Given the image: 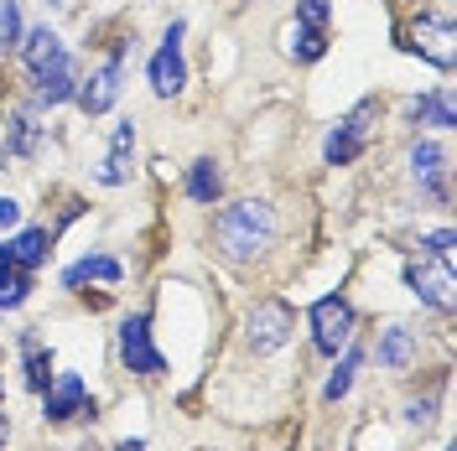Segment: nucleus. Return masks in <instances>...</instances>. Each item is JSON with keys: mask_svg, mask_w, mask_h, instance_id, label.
Listing matches in <instances>:
<instances>
[{"mask_svg": "<svg viewBox=\"0 0 457 451\" xmlns=\"http://www.w3.org/2000/svg\"><path fill=\"white\" fill-rule=\"evenodd\" d=\"M281 234V218L265 198H245V202H228L213 213V250L224 254L228 265H255L265 259V250L276 244Z\"/></svg>", "mask_w": 457, "mask_h": 451, "instance_id": "1", "label": "nucleus"}, {"mask_svg": "<svg viewBox=\"0 0 457 451\" xmlns=\"http://www.w3.org/2000/svg\"><path fill=\"white\" fill-rule=\"evenodd\" d=\"M379 119H385V104H379V99H359V104L328 130V141H322V161H328V167H353V161L370 151L374 125H379Z\"/></svg>", "mask_w": 457, "mask_h": 451, "instance_id": "2", "label": "nucleus"}, {"mask_svg": "<svg viewBox=\"0 0 457 451\" xmlns=\"http://www.w3.org/2000/svg\"><path fill=\"white\" fill-rule=\"evenodd\" d=\"M296 332V311L286 307L281 296H270V301H255V311L245 316V348L255 353V358H270V353H281L286 342Z\"/></svg>", "mask_w": 457, "mask_h": 451, "instance_id": "3", "label": "nucleus"}, {"mask_svg": "<svg viewBox=\"0 0 457 451\" xmlns=\"http://www.w3.org/2000/svg\"><path fill=\"white\" fill-rule=\"evenodd\" d=\"M307 322H312V348L322 358H338L343 348L353 342V327H359L348 296H317L312 311H307Z\"/></svg>", "mask_w": 457, "mask_h": 451, "instance_id": "4", "label": "nucleus"}, {"mask_svg": "<svg viewBox=\"0 0 457 451\" xmlns=\"http://www.w3.org/2000/svg\"><path fill=\"white\" fill-rule=\"evenodd\" d=\"M125 57H130V37L125 42H114V53L88 73L84 84H79V110L84 114H110L114 110V99H120V88H125Z\"/></svg>", "mask_w": 457, "mask_h": 451, "instance_id": "5", "label": "nucleus"}, {"mask_svg": "<svg viewBox=\"0 0 457 451\" xmlns=\"http://www.w3.org/2000/svg\"><path fill=\"white\" fill-rule=\"evenodd\" d=\"M182 21H171L162 31V47L151 53L145 62V78H151V94L156 99H182V88H187V57H182Z\"/></svg>", "mask_w": 457, "mask_h": 451, "instance_id": "6", "label": "nucleus"}, {"mask_svg": "<svg viewBox=\"0 0 457 451\" xmlns=\"http://www.w3.org/2000/svg\"><path fill=\"white\" fill-rule=\"evenodd\" d=\"M114 348H120V364L130 368L136 379H162V373H167V358H162L156 342H151V316H145V311H136V316L120 322Z\"/></svg>", "mask_w": 457, "mask_h": 451, "instance_id": "7", "label": "nucleus"}, {"mask_svg": "<svg viewBox=\"0 0 457 451\" xmlns=\"http://www.w3.org/2000/svg\"><path fill=\"white\" fill-rule=\"evenodd\" d=\"M405 285L421 307H436V311H453V259H436V254H416L405 259Z\"/></svg>", "mask_w": 457, "mask_h": 451, "instance_id": "8", "label": "nucleus"}, {"mask_svg": "<svg viewBox=\"0 0 457 451\" xmlns=\"http://www.w3.org/2000/svg\"><path fill=\"white\" fill-rule=\"evenodd\" d=\"M88 415L94 421V399H88V384L79 373H53V384L42 390V421L47 425H68Z\"/></svg>", "mask_w": 457, "mask_h": 451, "instance_id": "9", "label": "nucleus"}, {"mask_svg": "<svg viewBox=\"0 0 457 451\" xmlns=\"http://www.w3.org/2000/svg\"><path fill=\"white\" fill-rule=\"evenodd\" d=\"M31 84H37V94H31L37 110H57V104H68V99L79 94V62H73V53L62 47L47 68L31 73Z\"/></svg>", "mask_w": 457, "mask_h": 451, "instance_id": "10", "label": "nucleus"}, {"mask_svg": "<svg viewBox=\"0 0 457 451\" xmlns=\"http://www.w3.org/2000/svg\"><path fill=\"white\" fill-rule=\"evenodd\" d=\"M405 167H411V182L421 187V198L447 202V145L442 141H416L411 156H405Z\"/></svg>", "mask_w": 457, "mask_h": 451, "instance_id": "11", "label": "nucleus"}, {"mask_svg": "<svg viewBox=\"0 0 457 451\" xmlns=\"http://www.w3.org/2000/svg\"><path fill=\"white\" fill-rule=\"evenodd\" d=\"M411 37H416V42H405L411 53H421L427 62H436L442 73L453 68V16H447V11H421L416 27H411Z\"/></svg>", "mask_w": 457, "mask_h": 451, "instance_id": "12", "label": "nucleus"}, {"mask_svg": "<svg viewBox=\"0 0 457 451\" xmlns=\"http://www.w3.org/2000/svg\"><path fill=\"white\" fill-rule=\"evenodd\" d=\"M130 167H136V119H120L114 125V135H110V156L99 161V182L104 187H125L130 182Z\"/></svg>", "mask_w": 457, "mask_h": 451, "instance_id": "13", "label": "nucleus"}, {"mask_svg": "<svg viewBox=\"0 0 457 451\" xmlns=\"http://www.w3.org/2000/svg\"><path fill=\"white\" fill-rule=\"evenodd\" d=\"M411 125H431V130H453L457 114H453V84H436L427 94L411 99Z\"/></svg>", "mask_w": 457, "mask_h": 451, "instance_id": "14", "label": "nucleus"}, {"mask_svg": "<svg viewBox=\"0 0 457 451\" xmlns=\"http://www.w3.org/2000/svg\"><path fill=\"white\" fill-rule=\"evenodd\" d=\"M125 275V265L114 259V254H84V259H73L68 270H62V291H79V285L99 281V285H114Z\"/></svg>", "mask_w": 457, "mask_h": 451, "instance_id": "15", "label": "nucleus"}, {"mask_svg": "<svg viewBox=\"0 0 457 451\" xmlns=\"http://www.w3.org/2000/svg\"><path fill=\"white\" fill-rule=\"evenodd\" d=\"M37 104H21V110H11L5 119V156H37V145H42V125H37Z\"/></svg>", "mask_w": 457, "mask_h": 451, "instance_id": "16", "label": "nucleus"}, {"mask_svg": "<svg viewBox=\"0 0 457 451\" xmlns=\"http://www.w3.org/2000/svg\"><path fill=\"white\" fill-rule=\"evenodd\" d=\"M5 250H11V265H16V270H27V275H37V270L47 265V254H53V234L31 224V228H21V234H16V239L5 244Z\"/></svg>", "mask_w": 457, "mask_h": 451, "instance_id": "17", "label": "nucleus"}, {"mask_svg": "<svg viewBox=\"0 0 457 451\" xmlns=\"http://www.w3.org/2000/svg\"><path fill=\"white\" fill-rule=\"evenodd\" d=\"M187 198L198 202V208H219V198H224V171H219L213 156H198L187 167Z\"/></svg>", "mask_w": 457, "mask_h": 451, "instance_id": "18", "label": "nucleus"}, {"mask_svg": "<svg viewBox=\"0 0 457 451\" xmlns=\"http://www.w3.org/2000/svg\"><path fill=\"white\" fill-rule=\"evenodd\" d=\"M374 358L385 368H411V358H416V332L405 327V322H390L385 332H379V348H374Z\"/></svg>", "mask_w": 457, "mask_h": 451, "instance_id": "19", "label": "nucleus"}, {"mask_svg": "<svg viewBox=\"0 0 457 451\" xmlns=\"http://www.w3.org/2000/svg\"><path fill=\"white\" fill-rule=\"evenodd\" d=\"M16 53H21V62H27V73H37V68H47V62L62 53V37H57L53 27H37V31L21 37V47H16Z\"/></svg>", "mask_w": 457, "mask_h": 451, "instance_id": "20", "label": "nucleus"}, {"mask_svg": "<svg viewBox=\"0 0 457 451\" xmlns=\"http://www.w3.org/2000/svg\"><path fill=\"white\" fill-rule=\"evenodd\" d=\"M286 57H296V62H317V57H328V31L291 21V27H286Z\"/></svg>", "mask_w": 457, "mask_h": 451, "instance_id": "21", "label": "nucleus"}, {"mask_svg": "<svg viewBox=\"0 0 457 451\" xmlns=\"http://www.w3.org/2000/svg\"><path fill=\"white\" fill-rule=\"evenodd\" d=\"M21 353H27V390L31 395H42V390L53 384V353L31 338V332H21Z\"/></svg>", "mask_w": 457, "mask_h": 451, "instance_id": "22", "label": "nucleus"}, {"mask_svg": "<svg viewBox=\"0 0 457 451\" xmlns=\"http://www.w3.org/2000/svg\"><path fill=\"white\" fill-rule=\"evenodd\" d=\"M359 364H364V348H359V342H348V348H343V364L333 368V379L322 384V399H328V405H338V399L353 390V373H359Z\"/></svg>", "mask_w": 457, "mask_h": 451, "instance_id": "23", "label": "nucleus"}, {"mask_svg": "<svg viewBox=\"0 0 457 451\" xmlns=\"http://www.w3.org/2000/svg\"><path fill=\"white\" fill-rule=\"evenodd\" d=\"M27 296H31V275L27 270H5L0 275V311H16V307H27Z\"/></svg>", "mask_w": 457, "mask_h": 451, "instance_id": "24", "label": "nucleus"}, {"mask_svg": "<svg viewBox=\"0 0 457 451\" xmlns=\"http://www.w3.org/2000/svg\"><path fill=\"white\" fill-rule=\"evenodd\" d=\"M21 37V0H0V53H16Z\"/></svg>", "mask_w": 457, "mask_h": 451, "instance_id": "25", "label": "nucleus"}, {"mask_svg": "<svg viewBox=\"0 0 457 451\" xmlns=\"http://www.w3.org/2000/svg\"><path fill=\"white\" fill-rule=\"evenodd\" d=\"M296 21L328 31V21H333V0H296Z\"/></svg>", "mask_w": 457, "mask_h": 451, "instance_id": "26", "label": "nucleus"}, {"mask_svg": "<svg viewBox=\"0 0 457 451\" xmlns=\"http://www.w3.org/2000/svg\"><path fill=\"white\" fill-rule=\"evenodd\" d=\"M421 250L436 254V259H453V228H436V234H427V239H421Z\"/></svg>", "mask_w": 457, "mask_h": 451, "instance_id": "27", "label": "nucleus"}, {"mask_svg": "<svg viewBox=\"0 0 457 451\" xmlns=\"http://www.w3.org/2000/svg\"><path fill=\"white\" fill-rule=\"evenodd\" d=\"M16 224H21V202L0 193V228H16Z\"/></svg>", "mask_w": 457, "mask_h": 451, "instance_id": "28", "label": "nucleus"}, {"mask_svg": "<svg viewBox=\"0 0 457 451\" xmlns=\"http://www.w3.org/2000/svg\"><path fill=\"white\" fill-rule=\"evenodd\" d=\"M405 425H421V430H427V425H431V399L411 405V410H405Z\"/></svg>", "mask_w": 457, "mask_h": 451, "instance_id": "29", "label": "nucleus"}, {"mask_svg": "<svg viewBox=\"0 0 457 451\" xmlns=\"http://www.w3.org/2000/svg\"><path fill=\"white\" fill-rule=\"evenodd\" d=\"M11 441V415H0V447Z\"/></svg>", "mask_w": 457, "mask_h": 451, "instance_id": "30", "label": "nucleus"}, {"mask_svg": "<svg viewBox=\"0 0 457 451\" xmlns=\"http://www.w3.org/2000/svg\"><path fill=\"white\" fill-rule=\"evenodd\" d=\"M114 451H145V441H120Z\"/></svg>", "mask_w": 457, "mask_h": 451, "instance_id": "31", "label": "nucleus"}, {"mask_svg": "<svg viewBox=\"0 0 457 451\" xmlns=\"http://www.w3.org/2000/svg\"><path fill=\"white\" fill-rule=\"evenodd\" d=\"M5 270H11V250H5V244H0V275H5Z\"/></svg>", "mask_w": 457, "mask_h": 451, "instance_id": "32", "label": "nucleus"}, {"mask_svg": "<svg viewBox=\"0 0 457 451\" xmlns=\"http://www.w3.org/2000/svg\"><path fill=\"white\" fill-rule=\"evenodd\" d=\"M5 161H11V156H5V145H0V171H5Z\"/></svg>", "mask_w": 457, "mask_h": 451, "instance_id": "33", "label": "nucleus"}, {"mask_svg": "<svg viewBox=\"0 0 457 451\" xmlns=\"http://www.w3.org/2000/svg\"><path fill=\"white\" fill-rule=\"evenodd\" d=\"M79 451H88V447H79Z\"/></svg>", "mask_w": 457, "mask_h": 451, "instance_id": "34", "label": "nucleus"}]
</instances>
